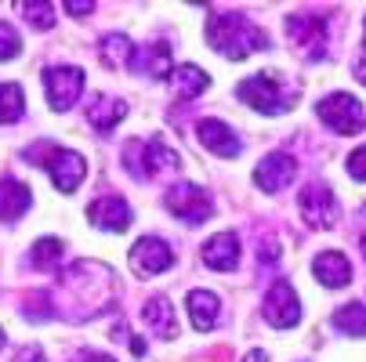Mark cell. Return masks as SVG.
Here are the masks:
<instances>
[{"label":"cell","instance_id":"16","mask_svg":"<svg viewBox=\"0 0 366 362\" xmlns=\"http://www.w3.org/2000/svg\"><path fill=\"white\" fill-rule=\"evenodd\" d=\"M131 73H142V76H152V80H164L171 76V44L167 40H149V44H138L134 55H131Z\"/></svg>","mask_w":366,"mask_h":362},{"label":"cell","instance_id":"23","mask_svg":"<svg viewBox=\"0 0 366 362\" xmlns=\"http://www.w3.org/2000/svg\"><path fill=\"white\" fill-rule=\"evenodd\" d=\"M167 84H171V91H178L182 98H199L207 87H211V76H207L199 66H192V62H182V66L171 69Z\"/></svg>","mask_w":366,"mask_h":362},{"label":"cell","instance_id":"20","mask_svg":"<svg viewBox=\"0 0 366 362\" xmlns=\"http://www.w3.org/2000/svg\"><path fill=\"white\" fill-rule=\"evenodd\" d=\"M312 276H316L327 290H337V286L352 283V265L341 250H323V253H316V261H312Z\"/></svg>","mask_w":366,"mask_h":362},{"label":"cell","instance_id":"5","mask_svg":"<svg viewBox=\"0 0 366 362\" xmlns=\"http://www.w3.org/2000/svg\"><path fill=\"white\" fill-rule=\"evenodd\" d=\"M124 167H127V174H134L138 181H149V178H156V174H174L178 167H182V160H178V152L171 149V141L164 138V134H156V138H149V141H127L124 145Z\"/></svg>","mask_w":366,"mask_h":362},{"label":"cell","instance_id":"41","mask_svg":"<svg viewBox=\"0 0 366 362\" xmlns=\"http://www.w3.org/2000/svg\"><path fill=\"white\" fill-rule=\"evenodd\" d=\"M362 250H366V239H362Z\"/></svg>","mask_w":366,"mask_h":362},{"label":"cell","instance_id":"40","mask_svg":"<svg viewBox=\"0 0 366 362\" xmlns=\"http://www.w3.org/2000/svg\"><path fill=\"white\" fill-rule=\"evenodd\" d=\"M0 348H4V330H0Z\"/></svg>","mask_w":366,"mask_h":362},{"label":"cell","instance_id":"15","mask_svg":"<svg viewBox=\"0 0 366 362\" xmlns=\"http://www.w3.org/2000/svg\"><path fill=\"white\" fill-rule=\"evenodd\" d=\"M196 138H199L203 149H211L214 156H225V160H236L239 149H243L239 134H236L225 120H214V116H203V120L196 124Z\"/></svg>","mask_w":366,"mask_h":362},{"label":"cell","instance_id":"17","mask_svg":"<svg viewBox=\"0 0 366 362\" xmlns=\"http://www.w3.org/2000/svg\"><path fill=\"white\" fill-rule=\"evenodd\" d=\"M239 236L236 232H218L203 243L199 257H203V265L207 268H214V272H232L239 265Z\"/></svg>","mask_w":366,"mask_h":362},{"label":"cell","instance_id":"29","mask_svg":"<svg viewBox=\"0 0 366 362\" xmlns=\"http://www.w3.org/2000/svg\"><path fill=\"white\" fill-rule=\"evenodd\" d=\"M22 15L36 29H51V26H55V8L44 4V0H29V4H22Z\"/></svg>","mask_w":366,"mask_h":362},{"label":"cell","instance_id":"35","mask_svg":"<svg viewBox=\"0 0 366 362\" xmlns=\"http://www.w3.org/2000/svg\"><path fill=\"white\" fill-rule=\"evenodd\" d=\"M69 362H117L113 355H102V351H76Z\"/></svg>","mask_w":366,"mask_h":362},{"label":"cell","instance_id":"37","mask_svg":"<svg viewBox=\"0 0 366 362\" xmlns=\"http://www.w3.org/2000/svg\"><path fill=\"white\" fill-rule=\"evenodd\" d=\"M239 362H269V351H261V348H250Z\"/></svg>","mask_w":366,"mask_h":362},{"label":"cell","instance_id":"24","mask_svg":"<svg viewBox=\"0 0 366 362\" xmlns=\"http://www.w3.org/2000/svg\"><path fill=\"white\" fill-rule=\"evenodd\" d=\"M62 253H66V246H62L59 236H44V239H36L33 250H29V265H33L36 272H59V268H62Z\"/></svg>","mask_w":366,"mask_h":362},{"label":"cell","instance_id":"1","mask_svg":"<svg viewBox=\"0 0 366 362\" xmlns=\"http://www.w3.org/2000/svg\"><path fill=\"white\" fill-rule=\"evenodd\" d=\"M117 279L106 265L98 261H73L59 272V290L51 293L55 297V308L62 319H91L98 316L102 308L113 301Z\"/></svg>","mask_w":366,"mask_h":362},{"label":"cell","instance_id":"4","mask_svg":"<svg viewBox=\"0 0 366 362\" xmlns=\"http://www.w3.org/2000/svg\"><path fill=\"white\" fill-rule=\"evenodd\" d=\"M22 156L29 164L44 167L59 192H76L84 185V178H87V160L80 156V152H73L66 145H55V141H33Z\"/></svg>","mask_w":366,"mask_h":362},{"label":"cell","instance_id":"33","mask_svg":"<svg viewBox=\"0 0 366 362\" xmlns=\"http://www.w3.org/2000/svg\"><path fill=\"white\" fill-rule=\"evenodd\" d=\"M66 11H69L73 19H87V15H94V0H69Z\"/></svg>","mask_w":366,"mask_h":362},{"label":"cell","instance_id":"11","mask_svg":"<svg viewBox=\"0 0 366 362\" xmlns=\"http://www.w3.org/2000/svg\"><path fill=\"white\" fill-rule=\"evenodd\" d=\"M261 316H265V323L276 326V330H290V326L301 323V301H297V293L287 279H276L265 290V297H261Z\"/></svg>","mask_w":366,"mask_h":362},{"label":"cell","instance_id":"8","mask_svg":"<svg viewBox=\"0 0 366 362\" xmlns=\"http://www.w3.org/2000/svg\"><path fill=\"white\" fill-rule=\"evenodd\" d=\"M316 116H320L330 131H337V134H359V131L366 127L362 101H359L355 94H348V91H334V94L320 98V101H316Z\"/></svg>","mask_w":366,"mask_h":362},{"label":"cell","instance_id":"18","mask_svg":"<svg viewBox=\"0 0 366 362\" xmlns=\"http://www.w3.org/2000/svg\"><path fill=\"white\" fill-rule=\"evenodd\" d=\"M142 323L149 326L152 337H160V341H174L178 337V316H174V304L164 297V293H156L142 304Z\"/></svg>","mask_w":366,"mask_h":362},{"label":"cell","instance_id":"9","mask_svg":"<svg viewBox=\"0 0 366 362\" xmlns=\"http://www.w3.org/2000/svg\"><path fill=\"white\" fill-rule=\"evenodd\" d=\"M297 206H301L305 225H308V228H320V232L334 228L337 218H341L337 196H334V188H330L327 181H308V185L301 188V196H297Z\"/></svg>","mask_w":366,"mask_h":362},{"label":"cell","instance_id":"2","mask_svg":"<svg viewBox=\"0 0 366 362\" xmlns=\"http://www.w3.org/2000/svg\"><path fill=\"white\" fill-rule=\"evenodd\" d=\"M207 44L229 62H243L254 51H265L272 40L257 22H250L243 11H214L207 19Z\"/></svg>","mask_w":366,"mask_h":362},{"label":"cell","instance_id":"34","mask_svg":"<svg viewBox=\"0 0 366 362\" xmlns=\"http://www.w3.org/2000/svg\"><path fill=\"white\" fill-rule=\"evenodd\" d=\"M15 362H47V355H44L36 344H26V348L15 355Z\"/></svg>","mask_w":366,"mask_h":362},{"label":"cell","instance_id":"25","mask_svg":"<svg viewBox=\"0 0 366 362\" xmlns=\"http://www.w3.org/2000/svg\"><path fill=\"white\" fill-rule=\"evenodd\" d=\"M98 55H102V66H109V69H120L124 62H131L134 55V44L127 33H106L98 40Z\"/></svg>","mask_w":366,"mask_h":362},{"label":"cell","instance_id":"26","mask_svg":"<svg viewBox=\"0 0 366 362\" xmlns=\"http://www.w3.org/2000/svg\"><path fill=\"white\" fill-rule=\"evenodd\" d=\"M334 326L348 337H366V304L362 301H348L334 312Z\"/></svg>","mask_w":366,"mask_h":362},{"label":"cell","instance_id":"32","mask_svg":"<svg viewBox=\"0 0 366 362\" xmlns=\"http://www.w3.org/2000/svg\"><path fill=\"white\" fill-rule=\"evenodd\" d=\"M257 257H261V268H272L280 261V243H272L269 236L257 243Z\"/></svg>","mask_w":366,"mask_h":362},{"label":"cell","instance_id":"13","mask_svg":"<svg viewBox=\"0 0 366 362\" xmlns=\"http://www.w3.org/2000/svg\"><path fill=\"white\" fill-rule=\"evenodd\" d=\"M294 178H297V160L290 152H269L254 167V185L261 192H283Z\"/></svg>","mask_w":366,"mask_h":362},{"label":"cell","instance_id":"28","mask_svg":"<svg viewBox=\"0 0 366 362\" xmlns=\"http://www.w3.org/2000/svg\"><path fill=\"white\" fill-rule=\"evenodd\" d=\"M22 316L33 319V323H44V319H51V316H59L55 297H51L47 290H29L26 301H22Z\"/></svg>","mask_w":366,"mask_h":362},{"label":"cell","instance_id":"22","mask_svg":"<svg viewBox=\"0 0 366 362\" xmlns=\"http://www.w3.org/2000/svg\"><path fill=\"white\" fill-rule=\"evenodd\" d=\"M124 116H127V101L117 94H94L87 101V120L94 131H113Z\"/></svg>","mask_w":366,"mask_h":362},{"label":"cell","instance_id":"12","mask_svg":"<svg viewBox=\"0 0 366 362\" xmlns=\"http://www.w3.org/2000/svg\"><path fill=\"white\" fill-rule=\"evenodd\" d=\"M171 265H174V250H171V243L160 239V236H142V239L131 246V268H134L138 276H145V279L167 272Z\"/></svg>","mask_w":366,"mask_h":362},{"label":"cell","instance_id":"19","mask_svg":"<svg viewBox=\"0 0 366 362\" xmlns=\"http://www.w3.org/2000/svg\"><path fill=\"white\" fill-rule=\"evenodd\" d=\"M185 308H189V319H192V326H196L199 333H207V330L218 326L222 301H218L214 290H203V286L189 290V293H185Z\"/></svg>","mask_w":366,"mask_h":362},{"label":"cell","instance_id":"36","mask_svg":"<svg viewBox=\"0 0 366 362\" xmlns=\"http://www.w3.org/2000/svg\"><path fill=\"white\" fill-rule=\"evenodd\" d=\"M352 73H355V80H359V84H366V51H362V55L355 59V66H352Z\"/></svg>","mask_w":366,"mask_h":362},{"label":"cell","instance_id":"7","mask_svg":"<svg viewBox=\"0 0 366 362\" xmlns=\"http://www.w3.org/2000/svg\"><path fill=\"white\" fill-rule=\"evenodd\" d=\"M164 206L185 225H203L207 218L214 214V199L203 185H192V181H174L167 192H164Z\"/></svg>","mask_w":366,"mask_h":362},{"label":"cell","instance_id":"21","mask_svg":"<svg viewBox=\"0 0 366 362\" xmlns=\"http://www.w3.org/2000/svg\"><path fill=\"white\" fill-rule=\"evenodd\" d=\"M33 206V192L19 178H0V221H19Z\"/></svg>","mask_w":366,"mask_h":362},{"label":"cell","instance_id":"3","mask_svg":"<svg viewBox=\"0 0 366 362\" xmlns=\"http://www.w3.org/2000/svg\"><path fill=\"white\" fill-rule=\"evenodd\" d=\"M239 101L265 116H280V113H290L297 106V84L287 80L283 73H272V69H261L247 80H239L236 87Z\"/></svg>","mask_w":366,"mask_h":362},{"label":"cell","instance_id":"27","mask_svg":"<svg viewBox=\"0 0 366 362\" xmlns=\"http://www.w3.org/2000/svg\"><path fill=\"white\" fill-rule=\"evenodd\" d=\"M26 113L22 84H0V124H19Z\"/></svg>","mask_w":366,"mask_h":362},{"label":"cell","instance_id":"14","mask_svg":"<svg viewBox=\"0 0 366 362\" xmlns=\"http://www.w3.org/2000/svg\"><path fill=\"white\" fill-rule=\"evenodd\" d=\"M87 221L94 228H106V232H127L134 221V211L124 196H98L87 206Z\"/></svg>","mask_w":366,"mask_h":362},{"label":"cell","instance_id":"6","mask_svg":"<svg viewBox=\"0 0 366 362\" xmlns=\"http://www.w3.org/2000/svg\"><path fill=\"white\" fill-rule=\"evenodd\" d=\"M287 40L308 62H323L330 55V22L316 11H294L287 15Z\"/></svg>","mask_w":366,"mask_h":362},{"label":"cell","instance_id":"30","mask_svg":"<svg viewBox=\"0 0 366 362\" xmlns=\"http://www.w3.org/2000/svg\"><path fill=\"white\" fill-rule=\"evenodd\" d=\"M19 51H22V36H19V29L8 26V22H0V62L15 59Z\"/></svg>","mask_w":366,"mask_h":362},{"label":"cell","instance_id":"39","mask_svg":"<svg viewBox=\"0 0 366 362\" xmlns=\"http://www.w3.org/2000/svg\"><path fill=\"white\" fill-rule=\"evenodd\" d=\"M362 29H366V19H362ZM362 51H366V33H362Z\"/></svg>","mask_w":366,"mask_h":362},{"label":"cell","instance_id":"10","mask_svg":"<svg viewBox=\"0 0 366 362\" xmlns=\"http://www.w3.org/2000/svg\"><path fill=\"white\" fill-rule=\"evenodd\" d=\"M44 80V94H47V106L55 113H66L76 106V98L84 94V69L80 66H47L40 73Z\"/></svg>","mask_w":366,"mask_h":362},{"label":"cell","instance_id":"31","mask_svg":"<svg viewBox=\"0 0 366 362\" xmlns=\"http://www.w3.org/2000/svg\"><path fill=\"white\" fill-rule=\"evenodd\" d=\"M345 171H348L355 181H366V145H359V149H352V152H348Z\"/></svg>","mask_w":366,"mask_h":362},{"label":"cell","instance_id":"38","mask_svg":"<svg viewBox=\"0 0 366 362\" xmlns=\"http://www.w3.org/2000/svg\"><path fill=\"white\" fill-rule=\"evenodd\" d=\"M131 351H134V358H142L145 355V341L142 337H131Z\"/></svg>","mask_w":366,"mask_h":362}]
</instances>
